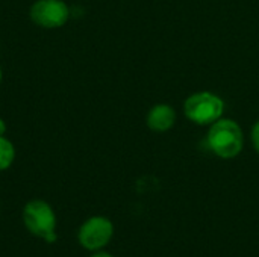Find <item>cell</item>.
<instances>
[{"instance_id":"cell-11","label":"cell","mask_w":259,"mask_h":257,"mask_svg":"<svg viewBox=\"0 0 259 257\" xmlns=\"http://www.w3.org/2000/svg\"><path fill=\"white\" fill-rule=\"evenodd\" d=\"M0 83H2V67H0Z\"/></svg>"},{"instance_id":"cell-7","label":"cell","mask_w":259,"mask_h":257,"mask_svg":"<svg viewBox=\"0 0 259 257\" xmlns=\"http://www.w3.org/2000/svg\"><path fill=\"white\" fill-rule=\"evenodd\" d=\"M15 161V147L6 138L0 136V171L8 170Z\"/></svg>"},{"instance_id":"cell-10","label":"cell","mask_w":259,"mask_h":257,"mask_svg":"<svg viewBox=\"0 0 259 257\" xmlns=\"http://www.w3.org/2000/svg\"><path fill=\"white\" fill-rule=\"evenodd\" d=\"M5 133H6V123L3 118H0V136H5Z\"/></svg>"},{"instance_id":"cell-2","label":"cell","mask_w":259,"mask_h":257,"mask_svg":"<svg viewBox=\"0 0 259 257\" xmlns=\"http://www.w3.org/2000/svg\"><path fill=\"white\" fill-rule=\"evenodd\" d=\"M26 229L36 238L52 244L56 241V214L53 208L39 198L30 200L24 204L21 214Z\"/></svg>"},{"instance_id":"cell-3","label":"cell","mask_w":259,"mask_h":257,"mask_svg":"<svg viewBox=\"0 0 259 257\" xmlns=\"http://www.w3.org/2000/svg\"><path fill=\"white\" fill-rule=\"evenodd\" d=\"M223 98L209 91L194 92L184 103L185 117L199 126H211L223 117Z\"/></svg>"},{"instance_id":"cell-1","label":"cell","mask_w":259,"mask_h":257,"mask_svg":"<svg viewBox=\"0 0 259 257\" xmlns=\"http://www.w3.org/2000/svg\"><path fill=\"white\" fill-rule=\"evenodd\" d=\"M206 142L215 156L222 159H234L243 151L244 133L237 121L222 117L209 126Z\"/></svg>"},{"instance_id":"cell-6","label":"cell","mask_w":259,"mask_h":257,"mask_svg":"<svg viewBox=\"0 0 259 257\" xmlns=\"http://www.w3.org/2000/svg\"><path fill=\"white\" fill-rule=\"evenodd\" d=\"M176 121V112L170 105L165 103H159L155 105L146 117V124L150 130L158 132V133H164L168 132Z\"/></svg>"},{"instance_id":"cell-4","label":"cell","mask_w":259,"mask_h":257,"mask_svg":"<svg viewBox=\"0 0 259 257\" xmlns=\"http://www.w3.org/2000/svg\"><path fill=\"white\" fill-rule=\"evenodd\" d=\"M114 236V224L105 217L88 218L77 232V241L80 247L88 251H99L105 248Z\"/></svg>"},{"instance_id":"cell-8","label":"cell","mask_w":259,"mask_h":257,"mask_svg":"<svg viewBox=\"0 0 259 257\" xmlns=\"http://www.w3.org/2000/svg\"><path fill=\"white\" fill-rule=\"evenodd\" d=\"M250 139H252V145L255 148V151L259 155V121H256L252 127L250 132Z\"/></svg>"},{"instance_id":"cell-5","label":"cell","mask_w":259,"mask_h":257,"mask_svg":"<svg viewBox=\"0 0 259 257\" xmlns=\"http://www.w3.org/2000/svg\"><path fill=\"white\" fill-rule=\"evenodd\" d=\"M70 15V6L64 0H36L29 11L30 20L42 29L62 27Z\"/></svg>"},{"instance_id":"cell-9","label":"cell","mask_w":259,"mask_h":257,"mask_svg":"<svg viewBox=\"0 0 259 257\" xmlns=\"http://www.w3.org/2000/svg\"><path fill=\"white\" fill-rule=\"evenodd\" d=\"M91 257H114V256H112V254H109V253H106V251L99 250V251H94Z\"/></svg>"}]
</instances>
